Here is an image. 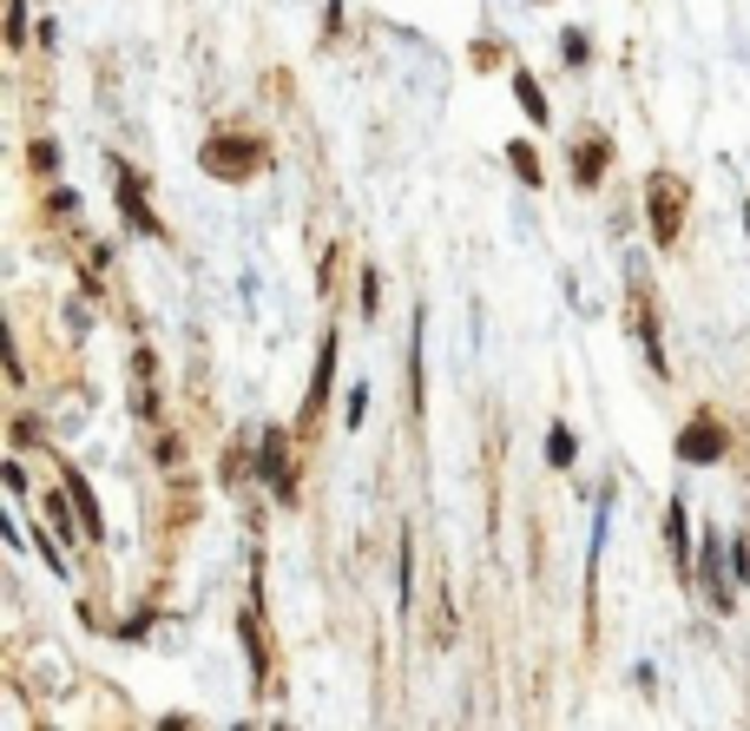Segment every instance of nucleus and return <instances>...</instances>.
I'll list each match as a JSON object with an SVG mask.
<instances>
[{"label":"nucleus","mask_w":750,"mask_h":731,"mask_svg":"<svg viewBox=\"0 0 750 731\" xmlns=\"http://www.w3.org/2000/svg\"><path fill=\"white\" fill-rule=\"evenodd\" d=\"M685 204H692V191H685L679 171H652V178H646V211H652L659 251H679V237H685Z\"/></svg>","instance_id":"f257e3e1"},{"label":"nucleus","mask_w":750,"mask_h":731,"mask_svg":"<svg viewBox=\"0 0 750 731\" xmlns=\"http://www.w3.org/2000/svg\"><path fill=\"white\" fill-rule=\"evenodd\" d=\"M257 165H264V145H257V139H244V132L204 139V171H211V178H231V185H237V178H250Z\"/></svg>","instance_id":"f03ea898"},{"label":"nucleus","mask_w":750,"mask_h":731,"mask_svg":"<svg viewBox=\"0 0 750 731\" xmlns=\"http://www.w3.org/2000/svg\"><path fill=\"white\" fill-rule=\"evenodd\" d=\"M725 448H731V429L718 416H692L679 429V462H725Z\"/></svg>","instance_id":"7ed1b4c3"},{"label":"nucleus","mask_w":750,"mask_h":731,"mask_svg":"<svg viewBox=\"0 0 750 731\" xmlns=\"http://www.w3.org/2000/svg\"><path fill=\"white\" fill-rule=\"evenodd\" d=\"M257 475L277 488V501L296 495V475H290V448H283V429H264V448H257Z\"/></svg>","instance_id":"20e7f679"},{"label":"nucleus","mask_w":750,"mask_h":731,"mask_svg":"<svg viewBox=\"0 0 750 731\" xmlns=\"http://www.w3.org/2000/svg\"><path fill=\"white\" fill-rule=\"evenodd\" d=\"M112 178H119V211L132 218V231H158V218L145 211V185H138V171H132V165H112Z\"/></svg>","instance_id":"39448f33"},{"label":"nucleus","mask_w":750,"mask_h":731,"mask_svg":"<svg viewBox=\"0 0 750 731\" xmlns=\"http://www.w3.org/2000/svg\"><path fill=\"white\" fill-rule=\"evenodd\" d=\"M633 323H639V336H646V363L665 376V343H659V317H652V290H646V284L633 290Z\"/></svg>","instance_id":"423d86ee"},{"label":"nucleus","mask_w":750,"mask_h":731,"mask_svg":"<svg viewBox=\"0 0 750 731\" xmlns=\"http://www.w3.org/2000/svg\"><path fill=\"white\" fill-rule=\"evenodd\" d=\"M606 152H613V145H606L600 132H593L586 145H573V178H580V185H600V178H606Z\"/></svg>","instance_id":"0eeeda50"},{"label":"nucleus","mask_w":750,"mask_h":731,"mask_svg":"<svg viewBox=\"0 0 750 731\" xmlns=\"http://www.w3.org/2000/svg\"><path fill=\"white\" fill-rule=\"evenodd\" d=\"M329 369H336V336L323 343V363H316V383H310V396H303V429H316V416H323V396H329Z\"/></svg>","instance_id":"6e6552de"},{"label":"nucleus","mask_w":750,"mask_h":731,"mask_svg":"<svg viewBox=\"0 0 750 731\" xmlns=\"http://www.w3.org/2000/svg\"><path fill=\"white\" fill-rule=\"evenodd\" d=\"M132 409H138L145 422H158V396H152V350H138V356H132Z\"/></svg>","instance_id":"1a4fd4ad"},{"label":"nucleus","mask_w":750,"mask_h":731,"mask_svg":"<svg viewBox=\"0 0 750 731\" xmlns=\"http://www.w3.org/2000/svg\"><path fill=\"white\" fill-rule=\"evenodd\" d=\"M705 594H712L718 613H731V580H725V547H718V541L705 547Z\"/></svg>","instance_id":"9d476101"},{"label":"nucleus","mask_w":750,"mask_h":731,"mask_svg":"<svg viewBox=\"0 0 750 731\" xmlns=\"http://www.w3.org/2000/svg\"><path fill=\"white\" fill-rule=\"evenodd\" d=\"M66 495H72V508H79V534H105V521H99V501H92V488H86L79 475H66Z\"/></svg>","instance_id":"9b49d317"},{"label":"nucleus","mask_w":750,"mask_h":731,"mask_svg":"<svg viewBox=\"0 0 750 731\" xmlns=\"http://www.w3.org/2000/svg\"><path fill=\"white\" fill-rule=\"evenodd\" d=\"M665 528H672V554H679V574H685V561H692V534H685L692 521H685V501H672V508H665Z\"/></svg>","instance_id":"f8f14e48"},{"label":"nucleus","mask_w":750,"mask_h":731,"mask_svg":"<svg viewBox=\"0 0 750 731\" xmlns=\"http://www.w3.org/2000/svg\"><path fill=\"white\" fill-rule=\"evenodd\" d=\"M514 92H520L527 119H547V99H540V79H534V73H514Z\"/></svg>","instance_id":"ddd939ff"},{"label":"nucleus","mask_w":750,"mask_h":731,"mask_svg":"<svg viewBox=\"0 0 750 731\" xmlns=\"http://www.w3.org/2000/svg\"><path fill=\"white\" fill-rule=\"evenodd\" d=\"M507 158H514V171H520L527 185H540V165H534V145H507Z\"/></svg>","instance_id":"4468645a"},{"label":"nucleus","mask_w":750,"mask_h":731,"mask_svg":"<svg viewBox=\"0 0 750 731\" xmlns=\"http://www.w3.org/2000/svg\"><path fill=\"white\" fill-rule=\"evenodd\" d=\"M547 462H553V468H567V462H573V435H567V429H553V435H547Z\"/></svg>","instance_id":"2eb2a0df"},{"label":"nucleus","mask_w":750,"mask_h":731,"mask_svg":"<svg viewBox=\"0 0 750 731\" xmlns=\"http://www.w3.org/2000/svg\"><path fill=\"white\" fill-rule=\"evenodd\" d=\"M7 40H13V46L26 40V0H7Z\"/></svg>","instance_id":"dca6fc26"},{"label":"nucleus","mask_w":750,"mask_h":731,"mask_svg":"<svg viewBox=\"0 0 750 731\" xmlns=\"http://www.w3.org/2000/svg\"><path fill=\"white\" fill-rule=\"evenodd\" d=\"M560 46H567V66H586V33H567Z\"/></svg>","instance_id":"f3484780"},{"label":"nucleus","mask_w":750,"mask_h":731,"mask_svg":"<svg viewBox=\"0 0 750 731\" xmlns=\"http://www.w3.org/2000/svg\"><path fill=\"white\" fill-rule=\"evenodd\" d=\"M165 731H184V719H165Z\"/></svg>","instance_id":"a211bd4d"},{"label":"nucleus","mask_w":750,"mask_h":731,"mask_svg":"<svg viewBox=\"0 0 750 731\" xmlns=\"http://www.w3.org/2000/svg\"><path fill=\"white\" fill-rule=\"evenodd\" d=\"M745 224H750V204H745Z\"/></svg>","instance_id":"6ab92c4d"}]
</instances>
